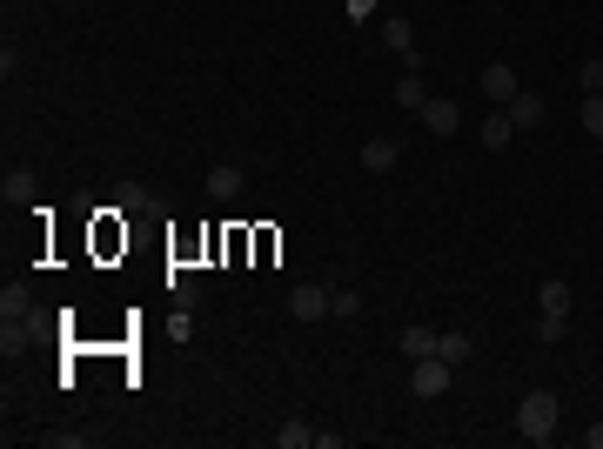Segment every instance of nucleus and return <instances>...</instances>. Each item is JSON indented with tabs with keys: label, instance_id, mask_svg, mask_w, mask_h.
Wrapping results in <instances>:
<instances>
[{
	"label": "nucleus",
	"instance_id": "412c9836",
	"mask_svg": "<svg viewBox=\"0 0 603 449\" xmlns=\"http://www.w3.org/2000/svg\"><path fill=\"white\" fill-rule=\"evenodd\" d=\"M563 329H570V315H543L536 322V342H563Z\"/></svg>",
	"mask_w": 603,
	"mask_h": 449
},
{
	"label": "nucleus",
	"instance_id": "f257e3e1",
	"mask_svg": "<svg viewBox=\"0 0 603 449\" xmlns=\"http://www.w3.org/2000/svg\"><path fill=\"white\" fill-rule=\"evenodd\" d=\"M557 423H563V403L550 389H530V396L516 403V436H523V443H550Z\"/></svg>",
	"mask_w": 603,
	"mask_h": 449
},
{
	"label": "nucleus",
	"instance_id": "39448f33",
	"mask_svg": "<svg viewBox=\"0 0 603 449\" xmlns=\"http://www.w3.org/2000/svg\"><path fill=\"white\" fill-rule=\"evenodd\" d=\"M382 41H389V54H396L402 68H423V54H416V27L402 21V14H389V21H382Z\"/></svg>",
	"mask_w": 603,
	"mask_h": 449
},
{
	"label": "nucleus",
	"instance_id": "5701e85b",
	"mask_svg": "<svg viewBox=\"0 0 603 449\" xmlns=\"http://www.w3.org/2000/svg\"><path fill=\"white\" fill-rule=\"evenodd\" d=\"M349 21H376V0H349Z\"/></svg>",
	"mask_w": 603,
	"mask_h": 449
},
{
	"label": "nucleus",
	"instance_id": "f8f14e48",
	"mask_svg": "<svg viewBox=\"0 0 603 449\" xmlns=\"http://www.w3.org/2000/svg\"><path fill=\"white\" fill-rule=\"evenodd\" d=\"M536 315H570V282H563V275H550V282L536 289Z\"/></svg>",
	"mask_w": 603,
	"mask_h": 449
},
{
	"label": "nucleus",
	"instance_id": "aec40b11",
	"mask_svg": "<svg viewBox=\"0 0 603 449\" xmlns=\"http://www.w3.org/2000/svg\"><path fill=\"white\" fill-rule=\"evenodd\" d=\"M577 81H583V94H603V54H590V61H583Z\"/></svg>",
	"mask_w": 603,
	"mask_h": 449
},
{
	"label": "nucleus",
	"instance_id": "ddd939ff",
	"mask_svg": "<svg viewBox=\"0 0 603 449\" xmlns=\"http://www.w3.org/2000/svg\"><path fill=\"white\" fill-rule=\"evenodd\" d=\"M148 202H155V195H148L141 181H121V195H114V215H148Z\"/></svg>",
	"mask_w": 603,
	"mask_h": 449
},
{
	"label": "nucleus",
	"instance_id": "7ed1b4c3",
	"mask_svg": "<svg viewBox=\"0 0 603 449\" xmlns=\"http://www.w3.org/2000/svg\"><path fill=\"white\" fill-rule=\"evenodd\" d=\"M416 121H423V128H429V135H436V141H449V135H456V128H463V108H456V101H443V94H429V101H423V114H416Z\"/></svg>",
	"mask_w": 603,
	"mask_h": 449
},
{
	"label": "nucleus",
	"instance_id": "2eb2a0df",
	"mask_svg": "<svg viewBox=\"0 0 603 449\" xmlns=\"http://www.w3.org/2000/svg\"><path fill=\"white\" fill-rule=\"evenodd\" d=\"M476 356V336L469 329H443V362H469Z\"/></svg>",
	"mask_w": 603,
	"mask_h": 449
},
{
	"label": "nucleus",
	"instance_id": "a211bd4d",
	"mask_svg": "<svg viewBox=\"0 0 603 449\" xmlns=\"http://www.w3.org/2000/svg\"><path fill=\"white\" fill-rule=\"evenodd\" d=\"M0 315H7V322H27V289L7 282V289H0Z\"/></svg>",
	"mask_w": 603,
	"mask_h": 449
},
{
	"label": "nucleus",
	"instance_id": "6e6552de",
	"mask_svg": "<svg viewBox=\"0 0 603 449\" xmlns=\"http://www.w3.org/2000/svg\"><path fill=\"white\" fill-rule=\"evenodd\" d=\"M503 114H510V121H516V135H523V128H543V114H550V101H543V94H530V88H523V94H516V101H510V108H503Z\"/></svg>",
	"mask_w": 603,
	"mask_h": 449
},
{
	"label": "nucleus",
	"instance_id": "dca6fc26",
	"mask_svg": "<svg viewBox=\"0 0 603 449\" xmlns=\"http://www.w3.org/2000/svg\"><path fill=\"white\" fill-rule=\"evenodd\" d=\"M329 315H335V322H356V315H362V295L356 289H329Z\"/></svg>",
	"mask_w": 603,
	"mask_h": 449
},
{
	"label": "nucleus",
	"instance_id": "0eeeda50",
	"mask_svg": "<svg viewBox=\"0 0 603 449\" xmlns=\"http://www.w3.org/2000/svg\"><path fill=\"white\" fill-rule=\"evenodd\" d=\"M402 356H409V362L443 356V329H429V322H409V329H402Z\"/></svg>",
	"mask_w": 603,
	"mask_h": 449
},
{
	"label": "nucleus",
	"instance_id": "f3484780",
	"mask_svg": "<svg viewBox=\"0 0 603 449\" xmlns=\"http://www.w3.org/2000/svg\"><path fill=\"white\" fill-rule=\"evenodd\" d=\"M309 443H315L309 423H282V429H275V449H309Z\"/></svg>",
	"mask_w": 603,
	"mask_h": 449
},
{
	"label": "nucleus",
	"instance_id": "b1692460",
	"mask_svg": "<svg viewBox=\"0 0 603 449\" xmlns=\"http://www.w3.org/2000/svg\"><path fill=\"white\" fill-rule=\"evenodd\" d=\"M583 449H603V423H597V429H583Z\"/></svg>",
	"mask_w": 603,
	"mask_h": 449
},
{
	"label": "nucleus",
	"instance_id": "20e7f679",
	"mask_svg": "<svg viewBox=\"0 0 603 449\" xmlns=\"http://www.w3.org/2000/svg\"><path fill=\"white\" fill-rule=\"evenodd\" d=\"M289 322H329V289L322 282H302L289 295Z\"/></svg>",
	"mask_w": 603,
	"mask_h": 449
},
{
	"label": "nucleus",
	"instance_id": "1a4fd4ad",
	"mask_svg": "<svg viewBox=\"0 0 603 449\" xmlns=\"http://www.w3.org/2000/svg\"><path fill=\"white\" fill-rule=\"evenodd\" d=\"M402 161V141H362V168H369V175H389V168H396Z\"/></svg>",
	"mask_w": 603,
	"mask_h": 449
},
{
	"label": "nucleus",
	"instance_id": "4468645a",
	"mask_svg": "<svg viewBox=\"0 0 603 449\" xmlns=\"http://www.w3.org/2000/svg\"><path fill=\"white\" fill-rule=\"evenodd\" d=\"M510 135H516V121L503 108H490V121H483V148H510Z\"/></svg>",
	"mask_w": 603,
	"mask_h": 449
},
{
	"label": "nucleus",
	"instance_id": "4be33fe9",
	"mask_svg": "<svg viewBox=\"0 0 603 449\" xmlns=\"http://www.w3.org/2000/svg\"><path fill=\"white\" fill-rule=\"evenodd\" d=\"M0 195H7V202H27V195H34V181H27V175H7V181H0Z\"/></svg>",
	"mask_w": 603,
	"mask_h": 449
},
{
	"label": "nucleus",
	"instance_id": "9b49d317",
	"mask_svg": "<svg viewBox=\"0 0 603 449\" xmlns=\"http://www.w3.org/2000/svg\"><path fill=\"white\" fill-rule=\"evenodd\" d=\"M389 101H396V108H409V114H423V101H429V88H423V74L409 68V74H402V81H396V88H389Z\"/></svg>",
	"mask_w": 603,
	"mask_h": 449
},
{
	"label": "nucleus",
	"instance_id": "9d476101",
	"mask_svg": "<svg viewBox=\"0 0 603 449\" xmlns=\"http://www.w3.org/2000/svg\"><path fill=\"white\" fill-rule=\"evenodd\" d=\"M242 168H235V161H222V168H208V195H215V202H235V195H242Z\"/></svg>",
	"mask_w": 603,
	"mask_h": 449
},
{
	"label": "nucleus",
	"instance_id": "f03ea898",
	"mask_svg": "<svg viewBox=\"0 0 603 449\" xmlns=\"http://www.w3.org/2000/svg\"><path fill=\"white\" fill-rule=\"evenodd\" d=\"M449 369H456V362H443V356H423V362H409V396H416V403H436V396H449Z\"/></svg>",
	"mask_w": 603,
	"mask_h": 449
},
{
	"label": "nucleus",
	"instance_id": "6ab92c4d",
	"mask_svg": "<svg viewBox=\"0 0 603 449\" xmlns=\"http://www.w3.org/2000/svg\"><path fill=\"white\" fill-rule=\"evenodd\" d=\"M583 135L603 141V94H583Z\"/></svg>",
	"mask_w": 603,
	"mask_h": 449
},
{
	"label": "nucleus",
	"instance_id": "423d86ee",
	"mask_svg": "<svg viewBox=\"0 0 603 449\" xmlns=\"http://www.w3.org/2000/svg\"><path fill=\"white\" fill-rule=\"evenodd\" d=\"M483 94H490V108H510L516 94H523V81H516L510 61H490V68H483Z\"/></svg>",
	"mask_w": 603,
	"mask_h": 449
}]
</instances>
